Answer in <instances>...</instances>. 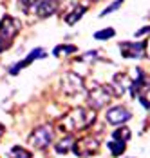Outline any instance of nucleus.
<instances>
[{
	"label": "nucleus",
	"instance_id": "f257e3e1",
	"mask_svg": "<svg viewBox=\"0 0 150 158\" xmlns=\"http://www.w3.org/2000/svg\"><path fill=\"white\" fill-rule=\"evenodd\" d=\"M94 118H96V114H94L92 109H89V107H76L71 113H67L58 122V127L63 133H74V131H81V129L89 127L94 122Z\"/></svg>",
	"mask_w": 150,
	"mask_h": 158
},
{
	"label": "nucleus",
	"instance_id": "f03ea898",
	"mask_svg": "<svg viewBox=\"0 0 150 158\" xmlns=\"http://www.w3.org/2000/svg\"><path fill=\"white\" fill-rule=\"evenodd\" d=\"M112 96L114 95H112L110 85H94V87H90L89 93H87V106L92 111H100L110 104Z\"/></svg>",
	"mask_w": 150,
	"mask_h": 158
},
{
	"label": "nucleus",
	"instance_id": "7ed1b4c3",
	"mask_svg": "<svg viewBox=\"0 0 150 158\" xmlns=\"http://www.w3.org/2000/svg\"><path fill=\"white\" fill-rule=\"evenodd\" d=\"M18 31H20V22L9 15L4 16L0 22V49L7 48L13 42V38L16 36Z\"/></svg>",
	"mask_w": 150,
	"mask_h": 158
},
{
	"label": "nucleus",
	"instance_id": "20e7f679",
	"mask_svg": "<svg viewBox=\"0 0 150 158\" xmlns=\"http://www.w3.org/2000/svg\"><path fill=\"white\" fill-rule=\"evenodd\" d=\"M27 142L34 149H47L51 145V142H53V129H51V126H38L36 129H33Z\"/></svg>",
	"mask_w": 150,
	"mask_h": 158
},
{
	"label": "nucleus",
	"instance_id": "39448f33",
	"mask_svg": "<svg viewBox=\"0 0 150 158\" xmlns=\"http://www.w3.org/2000/svg\"><path fill=\"white\" fill-rule=\"evenodd\" d=\"M98 149H100L98 138H94V136H85V138L74 142L73 153H74L76 156L83 158V156H92L94 153H98Z\"/></svg>",
	"mask_w": 150,
	"mask_h": 158
},
{
	"label": "nucleus",
	"instance_id": "423d86ee",
	"mask_svg": "<svg viewBox=\"0 0 150 158\" xmlns=\"http://www.w3.org/2000/svg\"><path fill=\"white\" fill-rule=\"evenodd\" d=\"M61 91L65 95H78L83 93V78L76 73H65L61 77Z\"/></svg>",
	"mask_w": 150,
	"mask_h": 158
},
{
	"label": "nucleus",
	"instance_id": "0eeeda50",
	"mask_svg": "<svg viewBox=\"0 0 150 158\" xmlns=\"http://www.w3.org/2000/svg\"><path fill=\"white\" fill-rule=\"evenodd\" d=\"M120 49L125 58H143L147 51V42H121Z\"/></svg>",
	"mask_w": 150,
	"mask_h": 158
},
{
	"label": "nucleus",
	"instance_id": "6e6552de",
	"mask_svg": "<svg viewBox=\"0 0 150 158\" xmlns=\"http://www.w3.org/2000/svg\"><path fill=\"white\" fill-rule=\"evenodd\" d=\"M107 122L109 124H114V126H121L125 122H128L132 118V113L127 109L125 106H114L107 111Z\"/></svg>",
	"mask_w": 150,
	"mask_h": 158
},
{
	"label": "nucleus",
	"instance_id": "1a4fd4ad",
	"mask_svg": "<svg viewBox=\"0 0 150 158\" xmlns=\"http://www.w3.org/2000/svg\"><path fill=\"white\" fill-rule=\"evenodd\" d=\"M130 87H132V78H130V75H127V73H116V75H114L112 85H110L112 95L121 96V95H125V93H128Z\"/></svg>",
	"mask_w": 150,
	"mask_h": 158
},
{
	"label": "nucleus",
	"instance_id": "9d476101",
	"mask_svg": "<svg viewBox=\"0 0 150 158\" xmlns=\"http://www.w3.org/2000/svg\"><path fill=\"white\" fill-rule=\"evenodd\" d=\"M45 56H47V53H45L42 48L33 49L29 55H27V58H24V60H20L18 64H15V65H11V67H9V75H18V73H20V69H24V67H27L29 64H33L34 60H38V58H45Z\"/></svg>",
	"mask_w": 150,
	"mask_h": 158
},
{
	"label": "nucleus",
	"instance_id": "9b49d317",
	"mask_svg": "<svg viewBox=\"0 0 150 158\" xmlns=\"http://www.w3.org/2000/svg\"><path fill=\"white\" fill-rule=\"evenodd\" d=\"M36 13L38 16H51L54 15L56 11H58V7H60V0H40L36 6Z\"/></svg>",
	"mask_w": 150,
	"mask_h": 158
},
{
	"label": "nucleus",
	"instance_id": "f8f14e48",
	"mask_svg": "<svg viewBox=\"0 0 150 158\" xmlns=\"http://www.w3.org/2000/svg\"><path fill=\"white\" fill-rule=\"evenodd\" d=\"M87 11V7L85 6H76V7H73V9H69L67 11V15H65V24H69V26H73V24H76L81 16H83V13Z\"/></svg>",
	"mask_w": 150,
	"mask_h": 158
},
{
	"label": "nucleus",
	"instance_id": "ddd939ff",
	"mask_svg": "<svg viewBox=\"0 0 150 158\" xmlns=\"http://www.w3.org/2000/svg\"><path fill=\"white\" fill-rule=\"evenodd\" d=\"M73 147H74V138H73L71 135H67L65 138H61L60 142L54 145V151H56L58 155H65V153L73 151Z\"/></svg>",
	"mask_w": 150,
	"mask_h": 158
},
{
	"label": "nucleus",
	"instance_id": "4468645a",
	"mask_svg": "<svg viewBox=\"0 0 150 158\" xmlns=\"http://www.w3.org/2000/svg\"><path fill=\"white\" fill-rule=\"evenodd\" d=\"M130 136H132V133H130V129L127 126L120 127V129H116V131L112 133V138L118 140V142H127V140H130Z\"/></svg>",
	"mask_w": 150,
	"mask_h": 158
},
{
	"label": "nucleus",
	"instance_id": "2eb2a0df",
	"mask_svg": "<svg viewBox=\"0 0 150 158\" xmlns=\"http://www.w3.org/2000/svg\"><path fill=\"white\" fill-rule=\"evenodd\" d=\"M9 158H33V155H31V151L20 147V145H13L9 149Z\"/></svg>",
	"mask_w": 150,
	"mask_h": 158
},
{
	"label": "nucleus",
	"instance_id": "dca6fc26",
	"mask_svg": "<svg viewBox=\"0 0 150 158\" xmlns=\"http://www.w3.org/2000/svg\"><path fill=\"white\" fill-rule=\"evenodd\" d=\"M109 151L112 153V156H121L125 153V142H118V140H112V142L107 143Z\"/></svg>",
	"mask_w": 150,
	"mask_h": 158
},
{
	"label": "nucleus",
	"instance_id": "f3484780",
	"mask_svg": "<svg viewBox=\"0 0 150 158\" xmlns=\"http://www.w3.org/2000/svg\"><path fill=\"white\" fill-rule=\"evenodd\" d=\"M76 53V46H56L53 49V55L54 56H61V55H73Z\"/></svg>",
	"mask_w": 150,
	"mask_h": 158
},
{
	"label": "nucleus",
	"instance_id": "a211bd4d",
	"mask_svg": "<svg viewBox=\"0 0 150 158\" xmlns=\"http://www.w3.org/2000/svg\"><path fill=\"white\" fill-rule=\"evenodd\" d=\"M114 35H116V31H114L112 27H107V29H101V31L94 33V38H96V40H110Z\"/></svg>",
	"mask_w": 150,
	"mask_h": 158
},
{
	"label": "nucleus",
	"instance_id": "6ab92c4d",
	"mask_svg": "<svg viewBox=\"0 0 150 158\" xmlns=\"http://www.w3.org/2000/svg\"><path fill=\"white\" fill-rule=\"evenodd\" d=\"M123 2H125V0H114V2H112V4H110L109 7H105V9H103V11L100 13V18H101V16H107V15H110V13H112V11H116V9H120V7H121V4H123Z\"/></svg>",
	"mask_w": 150,
	"mask_h": 158
},
{
	"label": "nucleus",
	"instance_id": "aec40b11",
	"mask_svg": "<svg viewBox=\"0 0 150 158\" xmlns=\"http://www.w3.org/2000/svg\"><path fill=\"white\" fill-rule=\"evenodd\" d=\"M98 55H100V51H89V53H85L80 60H81V62H94V60H98Z\"/></svg>",
	"mask_w": 150,
	"mask_h": 158
},
{
	"label": "nucleus",
	"instance_id": "412c9836",
	"mask_svg": "<svg viewBox=\"0 0 150 158\" xmlns=\"http://www.w3.org/2000/svg\"><path fill=\"white\" fill-rule=\"evenodd\" d=\"M40 0H20V6H22V9L24 11H27L29 7H33V6H36Z\"/></svg>",
	"mask_w": 150,
	"mask_h": 158
},
{
	"label": "nucleus",
	"instance_id": "4be33fe9",
	"mask_svg": "<svg viewBox=\"0 0 150 158\" xmlns=\"http://www.w3.org/2000/svg\"><path fill=\"white\" fill-rule=\"evenodd\" d=\"M148 33H150V26H145L143 29L136 31V36H143V35H148Z\"/></svg>",
	"mask_w": 150,
	"mask_h": 158
},
{
	"label": "nucleus",
	"instance_id": "5701e85b",
	"mask_svg": "<svg viewBox=\"0 0 150 158\" xmlns=\"http://www.w3.org/2000/svg\"><path fill=\"white\" fill-rule=\"evenodd\" d=\"M139 102H141V106H143L145 109H150V102L145 98V96H139Z\"/></svg>",
	"mask_w": 150,
	"mask_h": 158
}]
</instances>
